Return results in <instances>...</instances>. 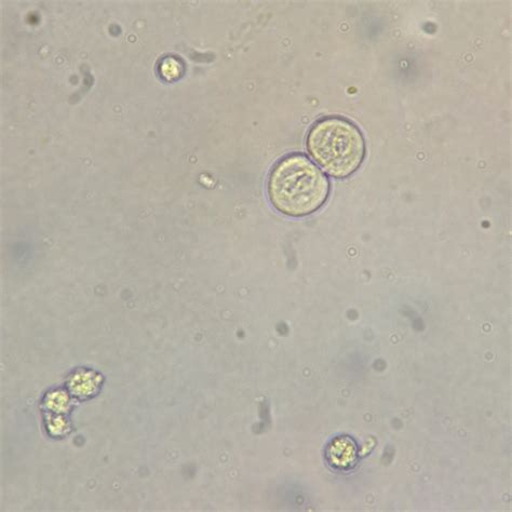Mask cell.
<instances>
[{"label": "cell", "mask_w": 512, "mask_h": 512, "mask_svg": "<svg viewBox=\"0 0 512 512\" xmlns=\"http://www.w3.org/2000/svg\"><path fill=\"white\" fill-rule=\"evenodd\" d=\"M267 191L277 211L288 217L302 218L326 204L330 182L311 159L293 154L281 159L274 167Z\"/></svg>", "instance_id": "6da1fadb"}, {"label": "cell", "mask_w": 512, "mask_h": 512, "mask_svg": "<svg viewBox=\"0 0 512 512\" xmlns=\"http://www.w3.org/2000/svg\"><path fill=\"white\" fill-rule=\"evenodd\" d=\"M307 151L330 177L346 179L366 157V141L359 128L342 117L317 121L307 136Z\"/></svg>", "instance_id": "7a4b0ae2"}, {"label": "cell", "mask_w": 512, "mask_h": 512, "mask_svg": "<svg viewBox=\"0 0 512 512\" xmlns=\"http://www.w3.org/2000/svg\"><path fill=\"white\" fill-rule=\"evenodd\" d=\"M356 456V447L353 441L345 438L333 442L329 452L331 464L342 469L353 466Z\"/></svg>", "instance_id": "3957f363"}]
</instances>
